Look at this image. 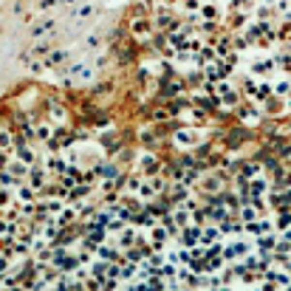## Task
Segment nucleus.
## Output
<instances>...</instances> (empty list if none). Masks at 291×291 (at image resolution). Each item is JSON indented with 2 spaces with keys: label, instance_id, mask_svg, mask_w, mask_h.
I'll use <instances>...</instances> for the list:
<instances>
[{
  "label": "nucleus",
  "instance_id": "1",
  "mask_svg": "<svg viewBox=\"0 0 291 291\" xmlns=\"http://www.w3.org/2000/svg\"><path fill=\"white\" fill-rule=\"evenodd\" d=\"M9 142H12V139H9V133H0V147H3V150L9 147Z\"/></svg>",
  "mask_w": 291,
  "mask_h": 291
}]
</instances>
